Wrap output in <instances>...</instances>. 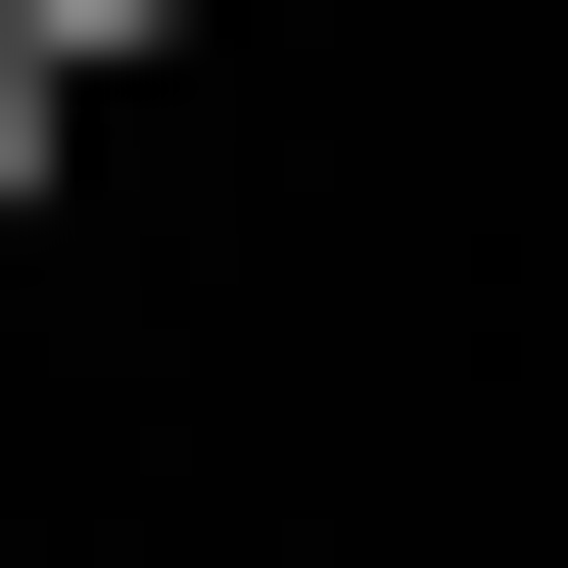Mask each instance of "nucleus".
Masks as SVG:
<instances>
[{
    "label": "nucleus",
    "mask_w": 568,
    "mask_h": 568,
    "mask_svg": "<svg viewBox=\"0 0 568 568\" xmlns=\"http://www.w3.org/2000/svg\"><path fill=\"white\" fill-rule=\"evenodd\" d=\"M142 48H190V0H0V95H142Z\"/></svg>",
    "instance_id": "nucleus-1"
},
{
    "label": "nucleus",
    "mask_w": 568,
    "mask_h": 568,
    "mask_svg": "<svg viewBox=\"0 0 568 568\" xmlns=\"http://www.w3.org/2000/svg\"><path fill=\"white\" fill-rule=\"evenodd\" d=\"M0 237H48V95H0Z\"/></svg>",
    "instance_id": "nucleus-2"
}]
</instances>
